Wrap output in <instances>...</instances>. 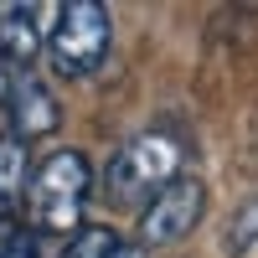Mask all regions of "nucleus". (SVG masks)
Wrapping results in <instances>:
<instances>
[{
    "label": "nucleus",
    "instance_id": "obj_1",
    "mask_svg": "<svg viewBox=\"0 0 258 258\" xmlns=\"http://www.w3.org/2000/svg\"><path fill=\"white\" fill-rule=\"evenodd\" d=\"M170 181H181V140L170 129H145V135L124 140L114 155H109V170H103V191L109 202L119 207H150Z\"/></svg>",
    "mask_w": 258,
    "mask_h": 258
},
{
    "label": "nucleus",
    "instance_id": "obj_2",
    "mask_svg": "<svg viewBox=\"0 0 258 258\" xmlns=\"http://www.w3.org/2000/svg\"><path fill=\"white\" fill-rule=\"evenodd\" d=\"M93 191V165L83 150H52L36 165V176L26 186V207H31V227L36 232H73L83 222Z\"/></svg>",
    "mask_w": 258,
    "mask_h": 258
},
{
    "label": "nucleus",
    "instance_id": "obj_3",
    "mask_svg": "<svg viewBox=\"0 0 258 258\" xmlns=\"http://www.w3.org/2000/svg\"><path fill=\"white\" fill-rule=\"evenodd\" d=\"M109 41H114L109 11L93 6V0H73V6L57 11L52 31H47V62L57 78H88L109 57Z\"/></svg>",
    "mask_w": 258,
    "mask_h": 258
},
{
    "label": "nucleus",
    "instance_id": "obj_4",
    "mask_svg": "<svg viewBox=\"0 0 258 258\" xmlns=\"http://www.w3.org/2000/svg\"><path fill=\"white\" fill-rule=\"evenodd\" d=\"M202 207H207V186H202L197 176L170 181L160 197L140 212V243H145V248H170V243H181L186 232L197 227Z\"/></svg>",
    "mask_w": 258,
    "mask_h": 258
},
{
    "label": "nucleus",
    "instance_id": "obj_5",
    "mask_svg": "<svg viewBox=\"0 0 258 258\" xmlns=\"http://www.w3.org/2000/svg\"><path fill=\"white\" fill-rule=\"evenodd\" d=\"M6 109H11V124H16V140L52 135V129L62 124V109H57V98L47 93V83H36L26 68H21V73L6 83Z\"/></svg>",
    "mask_w": 258,
    "mask_h": 258
},
{
    "label": "nucleus",
    "instance_id": "obj_6",
    "mask_svg": "<svg viewBox=\"0 0 258 258\" xmlns=\"http://www.w3.org/2000/svg\"><path fill=\"white\" fill-rule=\"evenodd\" d=\"M36 47H47V36H41V6H0V52L16 57V62H31Z\"/></svg>",
    "mask_w": 258,
    "mask_h": 258
},
{
    "label": "nucleus",
    "instance_id": "obj_7",
    "mask_svg": "<svg viewBox=\"0 0 258 258\" xmlns=\"http://www.w3.org/2000/svg\"><path fill=\"white\" fill-rule=\"evenodd\" d=\"M26 140L16 135H0V217H11V207L21 202L26 191Z\"/></svg>",
    "mask_w": 258,
    "mask_h": 258
},
{
    "label": "nucleus",
    "instance_id": "obj_8",
    "mask_svg": "<svg viewBox=\"0 0 258 258\" xmlns=\"http://www.w3.org/2000/svg\"><path fill=\"white\" fill-rule=\"evenodd\" d=\"M62 258H140V248H129L114 227H78Z\"/></svg>",
    "mask_w": 258,
    "mask_h": 258
},
{
    "label": "nucleus",
    "instance_id": "obj_9",
    "mask_svg": "<svg viewBox=\"0 0 258 258\" xmlns=\"http://www.w3.org/2000/svg\"><path fill=\"white\" fill-rule=\"evenodd\" d=\"M0 258H41L36 227H21L16 217H0Z\"/></svg>",
    "mask_w": 258,
    "mask_h": 258
},
{
    "label": "nucleus",
    "instance_id": "obj_10",
    "mask_svg": "<svg viewBox=\"0 0 258 258\" xmlns=\"http://www.w3.org/2000/svg\"><path fill=\"white\" fill-rule=\"evenodd\" d=\"M258 248V202H243L227 222V253H248Z\"/></svg>",
    "mask_w": 258,
    "mask_h": 258
},
{
    "label": "nucleus",
    "instance_id": "obj_11",
    "mask_svg": "<svg viewBox=\"0 0 258 258\" xmlns=\"http://www.w3.org/2000/svg\"><path fill=\"white\" fill-rule=\"evenodd\" d=\"M0 83H6V52H0Z\"/></svg>",
    "mask_w": 258,
    "mask_h": 258
}]
</instances>
